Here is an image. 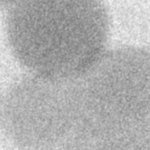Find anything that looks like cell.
I'll return each mask as SVG.
<instances>
[{"label":"cell","mask_w":150,"mask_h":150,"mask_svg":"<svg viewBox=\"0 0 150 150\" xmlns=\"http://www.w3.org/2000/svg\"><path fill=\"white\" fill-rule=\"evenodd\" d=\"M109 18L102 0H14L7 38L33 74L72 79L105 53Z\"/></svg>","instance_id":"6da1fadb"}]
</instances>
